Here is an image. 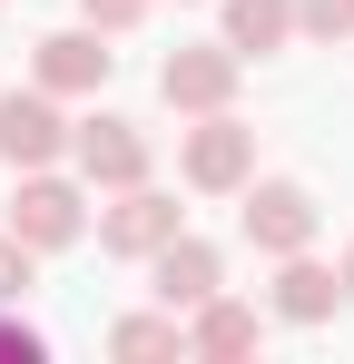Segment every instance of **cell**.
I'll return each mask as SVG.
<instances>
[{"label":"cell","instance_id":"cell-2","mask_svg":"<svg viewBox=\"0 0 354 364\" xmlns=\"http://www.w3.org/2000/svg\"><path fill=\"white\" fill-rule=\"evenodd\" d=\"M168 237H187V207H177V197H158L148 178L118 187V207H99V246H109V256H138V266H148Z\"/></svg>","mask_w":354,"mask_h":364},{"label":"cell","instance_id":"cell-10","mask_svg":"<svg viewBox=\"0 0 354 364\" xmlns=\"http://www.w3.org/2000/svg\"><path fill=\"white\" fill-rule=\"evenodd\" d=\"M345 305V276L335 266H315V256H276V315L286 325H325Z\"/></svg>","mask_w":354,"mask_h":364},{"label":"cell","instance_id":"cell-4","mask_svg":"<svg viewBox=\"0 0 354 364\" xmlns=\"http://www.w3.org/2000/svg\"><path fill=\"white\" fill-rule=\"evenodd\" d=\"M158 99L187 109V119L227 109V99H236V50H227V40H187V50H168V60H158Z\"/></svg>","mask_w":354,"mask_h":364},{"label":"cell","instance_id":"cell-11","mask_svg":"<svg viewBox=\"0 0 354 364\" xmlns=\"http://www.w3.org/2000/svg\"><path fill=\"white\" fill-rule=\"evenodd\" d=\"M187 355H207V364H236V355H256V315L217 286V296L187 315Z\"/></svg>","mask_w":354,"mask_h":364},{"label":"cell","instance_id":"cell-6","mask_svg":"<svg viewBox=\"0 0 354 364\" xmlns=\"http://www.w3.org/2000/svg\"><path fill=\"white\" fill-rule=\"evenodd\" d=\"M59 148H69L59 99L50 89H10V99H0V158H10V168H50Z\"/></svg>","mask_w":354,"mask_h":364},{"label":"cell","instance_id":"cell-17","mask_svg":"<svg viewBox=\"0 0 354 364\" xmlns=\"http://www.w3.org/2000/svg\"><path fill=\"white\" fill-rule=\"evenodd\" d=\"M0 355H20V364H40V355H50V345H40V335H30V325H10V315H0Z\"/></svg>","mask_w":354,"mask_h":364},{"label":"cell","instance_id":"cell-7","mask_svg":"<svg viewBox=\"0 0 354 364\" xmlns=\"http://www.w3.org/2000/svg\"><path fill=\"white\" fill-rule=\"evenodd\" d=\"M109 60H118V50H99L89 20H79V30H50V40L30 50V69H40L50 99H89V89H109Z\"/></svg>","mask_w":354,"mask_h":364},{"label":"cell","instance_id":"cell-9","mask_svg":"<svg viewBox=\"0 0 354 364\" xmlns=\"http://www.w3.org/2000/svg\"><path fill=\"white\" fill-rule=\"evenodd\" d=\"M148 266H158V305H168V315H197V305L227 286V266H217V246H207V237H168Z\"/></svg>","mask_w":354,"mask_h":364},{"label":"cell","instance_id":"cell-5","mask_svg":"<svg viewBox=\"0 0 354 364\" xmlns=\"http://www.w3.org/2000/svg\"><path fill=\"white\" fill-rule=\"evenodd\" d=\"M187 187H207V197H227V187H246V168H256V128L227 119V109H207V119L187 128Z\"/></svg>","mask_w":354,"mask_h":364},{"label":"cell","instance_id":"cell-18","mask_svg":"<svg viewBox=\"0 0 354 364\" xmlns=\"http://www.w3.org/2000/svg\"><path fill=\"white\" fill-rule=\"evenodd\" d=\"M335 276H345V305H354V246H345V266H335Z\"/></svg>","mask_w":354,"mask_h":364},{"label":"cell","instance_id":"cell-8","mask_svg":"<svg viewBox=\"0 0 354 364\" xmlns=\"http://www.w3.org/2000/svg\"><path fill=\"white\" fill-rule=\"evenodd\" d=\"M69 148H79V178H89V187H138V178H148V138H138L128 119L69 128Z\"/></svg>","mask_w":354,"mask_h":364},{"label":"cell","instance_id":"cell-16","mask_svg":"<svg viewBox=\"0 0 354 364\" xmlns=\"http://www.w3.org/2000/svg\"><path fill=\"white\" fill-rule=\"evenodd\" d=\"M79 10H89V30H99V40H118V30H138V20H148V0H79Z\"/></svg>","mask_w":354,"mask_h":364},{"label":"cell","instance_id":"cell-12","mask_svg":"<svg viewBox=\"0 0 354 364\" xmlns=\"http://www.w3.org/2000/svg\"><path fill=\"white\" fill-rule=\"evenodd\" d=\"M286 40H295V0H227V50L236 60H246V50L266 60V50H286Z\"/></svg>","mask_w":354,"mask_h":364},{"label":"cell","instance_id":"cell-1","mask_svg":"<svg viewBox=\"0 0 354 364\" xmlns=\"http://www.w3.org/2000/svg\"><path fill=\"white\" fill-rule=\"evenodd\" d=\"M79 227H89V197L69 178H50V168H20V197H10V237H30L40 256L50 246H79Z\"/></svg>","mask_w":354,"mask_h":364},{"label":"cell","instance_id":"cell-3","mask_svg":"<svg viewBox=\"0 0 354 364\" xmlns=\"http://www.w3.org/2000/svg\"><path fill=\"white\" fill-rule=\"evenodd\" d=\"M236 217H246V246H256V256H305L325 207H315L295 178H266V187H246V207H236Z\"/></svg>","mask_w":354,"mask_h":364},{"label":"cell","instance_id":"cell-13","mask_svg":"<svg viewBox=\"0 0 354 364\" xmlns=\"http://www.w3.org/2000/svg\"><path fill=\"white\" fill-rule=\"evenodd\" d=\"M109 355H128V364L187 355V325H177V315H118V325H109Z\"/></svg>","mask_w":354,"mask_h":364},{"label":"cell","instance_id":"cell-14","mask_svg":"<svg viewBox=\"0 0 354 364\" xmlns=\"http://www.w3.org/2000/svg\"><path fill=\"white\" fill-rule=\"evenodd\" d=\"M295 30H315V40H354V0H295Z\"/></svg>","mask_w":354,"mask_h":364},{"label":"cell","instance_id":"cell-15","mask_svg":"<svg viewBox=\"0 0 354 364\" xmlns=\"http://www.w3.org/2000/svg\"><path fill=\"white\" fill-rule=\"evenodd\" d=\"M30 256H40L30 237H0V305H20V296H30Z\"/></svg>","mask_w":354,"mask_h":364}]
</instances>
